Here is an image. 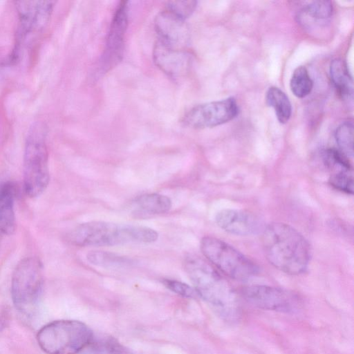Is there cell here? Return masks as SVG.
Returning <instances> with one entry per match:
<instances>
[{
  "instance_id": "obj_13",
  "label": "cell",
  "mask_w": 354,
  "mask_h": 354,
  "mask_svg": "<svg viewBox=\"0 0 354 354\" xmlns=\"http://www.w3.org/2000/svg\"><path fill=\"white\" fill-rule=\"evenodd\" d=\"M323 159L330 171V185L339 191L353 194V167L348 158L339 150L329 148L324 151Z\"/></svg>"
},
{
  "instance_id": "obj_7",
  "label": "cell",
  "mask_w": 354,
  "mask_h": 354,
  "mask_svg": "<svg viewBox=\"0 0 354 354\" xmlns=\"http://www.w3.org/2000/svg\"><path fill=\"white\" fill-rule=\"evenodd\" d=\"M201 250L208 261L232 279L245 281L259 272V266L254 261L219 239L203 237Z\"/></svg>"
},
{
  "instance_id": "obj_14",
  "label": "cell",
  "mask_w": 354,
  "mask_h": 354,
  "mask_svg": "<svg viewBox=\"0 0 354 354\" xmlns=\"http://www.w3.org/2000/svg\"><path fill=\"white\" fill-rule=\"evenodd\" d=\"M156 64L171 77H180L189 66V55L183 48L171 46L157 40L153 49Z\"/></svg>"
},
{
  "instance_id": "obj_20",
  "label": "cell",
  "mask_w": 354,
  "mask_h": 354,
  "mask_svg": "<svg viewBox=\"0 0 354 354\" xmlns=\"http://www.w3.org/2000/svg\"><path fill=\"white\" fill-rule=\"evenodd\" d=\"M266 104L274 109L278 121L286 123L292 114V106L286 94L280 88L272 86L266 95Z\"/></svg>"
},
{
  "instance_id": "obj_25",
  "label": "cell",
  "mask_w": 354,
  "mask_h": 354,
  "mask_svg": "<svg viewBox=\"0 0 354 354\" xmlns=\"http://www.w3.org/2000/svg\"><path fill=\"white\" fill-rule=\"evenodd\" d=\"M197 2L195 1H174L167 3L165 10L185 20L194 11Z\"/></svg>"
},
{
  "instance_id": "obj_12",
  "label": "cell",
  "mask_w": 354,
  "mask_h": 354,
  "mask_svg": "<svg viewBox=\"0 0 354 354\" xmlns=\"http://www.w3.org/2000/svg\"><path fill=\"white\" fill-rule=\"evenodd\" d=\"M54 2L50 1H17L20 19L19 36L22 39L41 29L48 21Z\"/></svg>"
},
{
  "instance_id": "obj_21",
  "label": "cell",
  "mask_w": 354,
  "mask_h": 354,
  "mask_svg": "<svg viewBox=\"0 0 354 354\" xmlns=\"http://www.w3.org/2000/svg\"><path fill=\"white\" fill-rule=\"evenodd\" d=\"M86 354H133L131 351L112 337L95 336L82 352Z\"/></svg>"
},
{
  "instance_id": "obj_15",
  "label": "cell",
  "mask_w": 354,
  "mask_h": 354,
  "mask_svg": "<svg viewBox=\"0 0 354 354\" xmlns=\"http://www.w3.org/2000/svg\"><path fill=\"white\" fill-rule=\"evenodd\" d=\"M184 21L164 10L157 16L155 22L158 40L169 46L183 48L186 40Z\"/></svg>"
},
{
  "instance_id": "obj_2",
  "label": "cell",
  "mask_w": 354,
  "mask_h": 354,
  "mask_svg": "<svg viewBox=\"0 0 354 354\" xmlns=\"http://www.w3.org/2000/svg\"><path fill=\"white\" fill-rule=\"evenodd\" d=\"M185 268L194 288L223 319L234 322L241 315L240 304L236 292L228 281L207 261L189 256Z\"/></svg>"
},
{
  "instance_id": "obj_28",
  "label": "cell",
  "mask_w": 354,
  "mask_h": 354,
  "mask_svg": "<svg viewBox=\"0 0 354 354\" xmlns=\"http://www.w3.org/2000/svg\"><path fill=\"white\" fill-rule=\"evenodd\" d=\"M0 243H1V239H0Z\"/></svg>"
},
{
  "instance_id": "obj_27",
  "label": "cell",
  "mask_w": 354,
  "mask_h": 354,
  "mask_svg": "<svg viewBox=\"0 0 354 354\" xmlns=\"http://www.w3.org/2000/svg\"><path fill=\"white\" fill-rule=\"evenodd\" d=\"M2 327H3V323H2V322H1V319H0V331H1V329H2Z\"/></svg>"
},
{
  "instance_id": "obj_18",
  "label": "cell",
  "mask_w": 354,
  "mask_h": 354,
  "mask_svg": "<svg viewBox=\"0 0 354 354\" xmlns=\"http://www.w3.org/2000/svg\"><path fill=\"white\" fill-rule=\"evenodd\" d=\"M330 75L337 94L343 99L353 96V83L346 63L340 58L333 59L330 65Z\"/></svg>"
},
{
  "instance_id": "obj_1",
  "label": "cell",
  "mask_w": 354,
  "mask_h": 354,
  "mask_svg": "<svg viewBox=\"0 0 354 354\" xmlns=\"http://www.w3.org/2000/svg\"><path fill=\"white\" fill-rule=\"evenodd\" d=\"M266 258L274 268L288 274L304 273L308 268L311 250L306 238L283 223H272L262 232Z\"/></svg>"
},
{
  "instance_id": "obj_6",
  "label": "cell",
  "mask_w": 354,
  "mask_h": 354,
  "mask_svg": "<svg viewBox=\"0 0 354 354\" xmlns=\"http://www.w3.org/2000/svg\"><path fill=\"white\" fill-rule=\"evenodd\" d=\"M44 284V268L40 259L26 257L16 266L11 279V296L15 307L30 314L41 296Z\"/></svg>"
},
{
  "instance_id": "obj_26",
  "label": "cell",
  "mask_w": 354,
  "mask_h": 354,
  "mask_svg": "<svg viewBox=\"0 0 354 354\" xmlns=\"http://www.w3.org/2000/svg\"><path fill=\"white\" fill-rule=\"evenodd\" d=\"M162 283L168 289L183 297L194 299L198 297V295L194 287H191L181 281L171 279H164Z\"/></svg>"
},
{
  "instance_id": "obj_19",
  "label": "cell",
  "mask_w": 354,
  "mask_h": 354,
  "mask_svg": "<svg viewBox=\"0 0 354 354\" xmlns=\"http://www.w3.org/2000/svg\"><path fill=\"white\" fill-rule=\"evenodd\" d=\"M133 203L139 211L149 214L165 213L171 209L172 205L169 197L156 193L139 196Z\"/></svg>"
},
{
  "instance_id": "obj_4",
  "label": "cell",
  "mask_w": 354,
  "mask_h": 354,
  "mask_svg": "<svg viewBox=\"0 0 354 354\" xmlns=\"http://www.w3.org/2000/svg\"><path fill=\"white\" fill-rule=\"evenodd\" d=\"M93 335L82 322L57 320L44 326L38 331L37 340L47 354H77L86 348Z\"/></svg>"
},
{
  "instance_id": "obj_23",
  "label": "cell",
  "mask_w": 354,
  "mask_h": 354,
  "mask_svg": "<svg viewBox=\"0 0 354 354\" xmlns=\"http://www.w3.org/2000/svg\"><path fill=\"white\" fill-rule=\"evenodd\" d=\"M313 86L308 70L305 66H298L293 72L290 87L292 93L299 98H303L308 95Z\"/></svg>"
},
{
  "instance_id": "obj_9",
  "label": "cell",
  "mask_w": 354,
  "mask_h": 354,
  "mask_svg": "<svg viewBox=\"0 0 354 354\" xmlns=\"http://www.w3.org/2000/svg\"><path fill=\"white\" fill-rule=\"evenodd\" d=\"M238 113L236 101L230 97L195 106L185 113L183 122L194 129L211 128L233 120Z\"/></svg>"
},
{
  "instance_id": "obj_24",
  "label": "cell",
  "mask_w": 354,
  "mask_h": 354,
  "mask_svg": "<svg viewBox=\"0 0 354 354\" xmlns=\"http://www.w3.org/2000/svg\"><path fill=\"white\" fill-rule=\"evenodd\" d=\"M335 140L339 150L348 158L353 156V124L352 121L342 123L336 129Z\"/></svg>"
},
{
  "instance_id": "obj_5",
  "label": "cell",
  "mask_w": 354,
  "mask_h": 354,
  "mask_svg": "<svg viewBox=\"0 0 354 354\" xmlns=\"http://www.w3.org/2000/svg\"><path fill=\"white\" fill-rule=\"evenodd\" d=\"M45 129L39 124L31 127L25 145L23 165L24 191L30 198L39 196L50 179Z\"/></svg>"
},
{
  "instance_id": "obj_11",
  "label": "cell",
  "mask_w": 354,
  "mask_h": 354,
  "mask_svg": "<svg viewBox=\"0 0 354 354\" xmlns=\"http://www.w3.org/2000/svg\"><path fill=\"white\" fill-rule=\"evenodd\" d=\"M215 221L224 231L239 236L257 234L265 227L257 216L241 209H222L216 215Z\"/></svg>"
},
{
  "instance_id": "obj_17",
  "label": "cell",
  "mask_w": 354,
  "mask_h": 354,
  "mask_svg": "<svg viewBox=\"0 0 354 354\" xmlns=\"http://www.w3.org/2000/svg\"><path fill=\"white\" fill-rule=\"evenodd\" d=\"M15 185L10 181L0 185V232L12 234L16 229L14 201Z\"/></svg>"
},
{
  "instance_id": "obj_22",
  "label": "cell",
  "mask_w": 354,
  "mask_h": 354,
  "mask_svg": "<svg viewBox=\"0 0 354 354\" xmlns=\"http://www.w3.org/2000/svg\"><path fill=\"white\" fill-rule=\"evenodd\" d=\"M86 259L91 263L104 268H121L132 263L127 257L105 251H91Z\"/></svg>"
},
{
  "instance_id": "obj_3",
  "label": "cell",
  "mask_w": 354,
  "mask_h": 354,
  "mask_svg": "<svg viewBox=\"0 0 354 354\" xmlns=\"http://www.w3.org/2000/svg\"><path fill=\"white\" fill-rule=\"evenodd\" d=\"M158 234L141 225L106 221L82 223L67 234V241L77 246H112L127 243H152Z\"/></svg>"
},
{
  "instance_id": "obj_10",
  "label": "cell",
  "mask_w": 354,
  "mask_h": 354,
  "mask_svg": "<svg viewBox=\"0 0 354 354\" xmlns=\"http://www.w3.org/2000/svg\"><path fill=\"white\" fill-rule=\"evenodd\" d=\"M127 1H120L114 12L106 38L105 48L102 55L101 68L109 71L122 59L124 38L128 26Z\"/></svg>"
},
{
  "instance_id": "obj_8",
  "label": "cell",
  "mask_w": 354,
  "mask_h": 354,
  "mask_svg": "<svg viewBox=\"0 0 354 354\" xmlns=\"http://www.w3.org/2000/svg\"><path fill=\"white\" fill-rule=\"evenodd\" d=\"M241 294L252 306L267 310L294 313L300 308L301 301L295 293L277 287L254 285L244 288Z\"/></svg>"
},
{
  "instance_id": "obj_16",
  "label": "cell",
  "mask_w": 354,
  "mask_h": 354,
  "mask_svg": "<svg viewBox=\"0 0 354 354\" xmlns=\"http://www.w3.org/2000/svg\"><path fill=\"white\" fill-rule=\"evenodd\" d=\"M333 7L330 1H313L305 4L298 12V22L306 28L326 26L332 17Z\"/></svg>"
}]
</instances>
